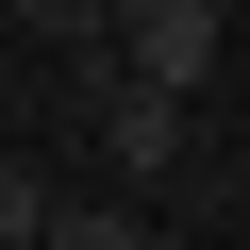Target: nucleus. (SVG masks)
I'll list each match as a JSON object with an SVG mask.
<instances>
[{"label": "nucleus", "mask_w": 250, "mask_h": 250, "mask_svg": "<svg viewBox=\"0 0 250 250\" xmlns=\"http://www.w3.org/2000/svg\"><path fill=\"white\" fill-rule=\"evenodd\" d=\"M83 134H100V167H117V184H167V167H184V83L83 50Z\"/></svg>", "instance_id": "1"}, {"label": "nucleus", "mask_w": 250, "mask_h": 250, "mask_svg": "<svg viewBox=\"0 0 250 250\" xmlns=\"http://www.w3.org/2000/svg\"><path fill=\"white\" fill-rule=\"evenodd\" d=\"M100 50H117V67H150V83H184V100H200V83L233 67V17H217V0H117V34H100Z\"/></svg>", "instance_id": "2"}, {"label": "nucleus", "mask_w": 250, "mask_h": 250, "mask_svg": "<svg viewBox=\"0 0 250 250\" xmlns=\"http://www.w3.org/2000/svg\"><path fill=\"white\" fill-rule=\"evenodd\" d=\"M0 250H50V167L0 150Z\"/></svg>", "instance_id": "3"}, {"label": "nucleus", "mask_w": 250, "mask_h": 250, "mask_svg": "<svg viewBox=\"0 0 250 250\" xmlns=\"http://www.w3.org/2000/svg\"><path fill=\"white\" fill-rule=\"evenodd\" d=\"M17 34H34V50H67V67H83V50H100V34H117V0H17Z\"/></svg>", "instance_id": "4"}, {"label": "nucleus", "mask_w": 250, "mask_h": 250, "mask_svg": "<svg viewBox=\"0 0 250 250\" xmlns=\"http://www.w3.org/2000/svg\"><path fill=\"white\" fill-rule=\"evenodd\" d=\"M50 250H150L134 200H50Z\"/></svg>", "instance_id": "5"}]
</instances>
